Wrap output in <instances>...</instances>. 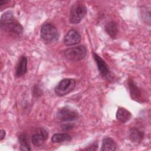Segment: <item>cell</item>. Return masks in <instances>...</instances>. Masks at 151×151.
I'll list each match as a JSON object with an SVG mask.
<instances>
[{
    "label": "cell",
    "instance_id": "obj_6",
    "mask_svg": "<svg viewBox=\"0 0 151 151\" xmlns=\"http://www.w3.org/2000/svg\"><path fill=\"white\" fill-rule=\"evenodd\" d=\"M56 116L62 122H70L76 120L78 117V113L73 109L64 107L58 110Z\"/></svg>",
    "mask_w": 151,
    "mask_h": 151
},
{
    "label": "cell",
    "instance_id": "obj_16",
    "mask_svg": "<svg viewBox=\"0 0 151 151\" xmlns=\"http://www.w3.org/2000/svg\"><path fill=\"white\" fill-rule=\"evenodd\" d=\"M129 87L132 98L138 100L140 97V92L132 80H129Z\"/></svg>",
    "mask_w": 151,
    "mask_h": 151
},
{
    "label": "cell",
    "instance_id": "obj_1",
    "mask_svg": "<svg viewBox=\"0 0 151 151\" xmlns=\"http://www.w3.org/2000/svg\"><path fill=\"white\" fill-rule=\"evenodd\" d=\"M1 28L14 37H19L23 32L22 26L15 19L12 14L6 12L1 18Z\"/></svg>",
    "mask_w": 151,
    "mask_h": 151
},
{
    "label": "cell",
    "instance_id": "obj_17",
    "mask_svg": "<svg viewBox=\"0 0 151 151\" xmlns=\"http://www.w3.org/2000/svg\"><path fill=\"white\" fill-rule=\"evenodd\" d=\"M19 141L20 143V150H31V147L27 140V138L25 134H22L19 136Z\"/></svg>",
    "mask_w": 151,
    "mask_h": 151
},
{
    "label": "cell",
    "instance_id": "obj_18",
    "mask_svg": "<svg viewBox=\"0 0 151 151\" xmlns=\"http://www.w3.org/2000/svg\"><path fill=\"white\" fill-rule=\"evenodd\" d=\"M74 127V125L71 123H67V124H64L61 126V128L64 130H69Z\"/></svg>",
    "mask_w": 151,
    "mask_h": 151
},
{
    "label": "cell",
    "instance_id": "obj_2",
    "mask_svg": "<svg viewBox=\"0 0 151 151\" xmlns=\"http://www.w3.org/2000/svg\"><path fill=\"white\" fill-rule=\"evenodd\" d=\"M87 12L86 6L80 3L74 4L70 12V22L72 24H77L80 22Z\"/></svg>",
    "mask_w": 151,
    "mask_h": 151
},
{
    "label": "cell",
    "instance_id": "obj_13",
    "mask_svg": "<svg viewBox=\"0 0 151 151\" xmlns=\"http://www.w3.org/2000/svg\"><path fill=\"white\" fill-rule=\"evenodd\" d=\"M116 142L110 137H106L103 139L101 150L113 151L116 149Z\"/></svg>",
    "mask_w": 151,
    "mask_h": 151
},
{
    "label": "cell",
    "instance_id": "obj_20",
    "mask_svg": "<svg viewBox=\"0 0 151 151\" xmlns=\"http://www.w3.org/2000/svg\"><path fill=\"white\" fill-rule=\"evenodd\" d=\"M8 2H9L8 1H2V0H1V1H0V5H2L3 4H6V3Z\"/></svg>",
    "mask_w": 151,
    "mask_h": 151
},
{
    "label": "cell",
    "instance_id": "obj_19",
    "mask_svg": "<svg viewBox=\"0 0 151 151\" xmlns=\"http://www.w3.org/2000/svg\"><path fill=\"white\" fill-rule=\"evenodd\" d=\"M5 136V132L4 130H1L0 131V140H2Z\"/></svg>",
    "mask_w": 151,
    "mask_h": 151
},
{
    "label": "cell",
    "instance_id": "obj_8",
    "mask_svg": "<svg viewBox=\"0 0 151 151\" xmlns=\"http://www.w3.org/2000/svg\"><path fill=\"white\" fill-rule=\"evenodd\" d=\"M48 138V133L43 128H39L37 130L31 137V141L33 145L37 147L42 146L44 142Z\"/></svg>",
    "mask_w": 151,
    "mask_h": 151
},
{
    "label": "cell",
    "instance_id": "obj_14",
    "mask_svg": "<svg viewBox=\"0 0 151 151\" xmlns=\"http://www.w3.org/2000/svg\"><path fill=\"white\" fill-rule=\"evenodd\" d=\"M105 30L106 32L112 38H115L117 37L118 29L117 25L114 21H111L107 23L105 26Z\"/></svg>",
    "mask_w": 151,
    "mask_h": 151
},
{
    "label": "cell",
    "instance_id": "obj_10",
    "mask_svg": "<svg viewBox=\"0 0 151 151\" xmlns=\"http://www.w3.org/2000/svg\"><path fill=\"white\" fill-rule=\"evenodd\" d=\"M94 58L97 64L98 70L103 76H106L109 72V69L106 62L97 54L93 53Z\"/></svg>",
    "mask_w": 151,
    "mask_h": 151
},
{
    "label": "cell",
    "instance_id": "obj_5",
    "mask_svg": "<svg viewBox=\"0 0 151 151\" xmlns=\"http://www.w3.org/2000/svg\"><path fill=\"white\" fill-rule=\"evenodd\" d=\"M87 54V50L83 45L73 47L66 50L64 52L65 57L73 61H78L83 59Z\"/></svg>",
    "mask_w": 151,
    "mask_h": 151
},
{
    "label": "cell",
    "instance_id": "obj_3",
    "mask_svg": "<svg viewBox=\"0 0 151 151\" xmlns=\"http://www.w3.org/2000/svg\"><path fill=\"white\" fill-rule=\"evenodd\" d=\"M40 35L41 38L47 42L55 41L59 37V34L55 27L49 23L44 24L41 27Z\"/></svg>",
    "mask_w": 151,
    "mask_h": 151
},
{
    "label": "cell",
    "instance_id": "obj_9",
    "mask_svg": "<svg viewBox=\"0 0 151 151\" xmlns=\"http://www.w3.org/2000/svg\"><path fill=\"white\" fill-rule=\"evenodd\" d=\"M27 70V59L25 56H22L16 66L15 75L17 77L24 76Z\"/></svg>",
    "mask_w": 151,
    "mask_h": 151
},
{
    "label": "cell",
    "instance_id": "obj_15",
    "mask_svg": "<svg viewBox=\"0 0 151 151\" xmlns=\"http://www.w3.org/2000/svg\"><path fill=\"white\" fill-rule=\"evenodd\" d=\"M71 139V136L67 133H56L52 136L51 142L52 143H61L70 141Z\"/></svg>",
    "mask_w": 151,
    "mask_h": 151
},
{
    "label": "cell",
    "instance_id": "obj_4",
    "mask_svg": "<svg viewBox=\"0 0 151 151\" xmlns=\"http://www.w3.org/2000/svg\"><path fill=\"white\" fill-rule=\"evenodd\" d=\"M76 81L72 78H65L61 80L55 86L54 91L58 96H64L67 95L76 87Z\"/></svg>",
    "mask_w": 151,
    "mask_h": 151
},
{
    "label": "cell",
    "instance_id": "obj_11",
    "mask_svg": "<svg viewBox=\"0 0 151 151\" xmlns=\"http://www.w3.org/2000/svg\"><path fill=\"white\" fill-rule=\"evenodd\" d=\"M131 113L126 109L120 107L116 113V119L122 123L127 122L131 117Z\"/></svg>",
    "mask_w": 151,
    "mask_h": 151
},
{
    "label": "cell",
    "instance_id": "obj_7",
    "mask_svg": "<svg viewBox=\"0 0 151 151\" xmlns=\"http://www.w3.org/2000/svg\"><path fill=\"white\" fill-rule=\"evenodd\" d=\"M81 41V36L79 32L74 29H70L64 38V44L67 46L74 45Z\"/></svg>",
    "mask_w": 151,
    "mask_h": 151
},
{
    "label": "cell",
    "instance_id": "obj_12",
    "mask_svg": "<svg viewBox=\"0 0 151 151\" xmlns=\"http://www.w3.org/2000/svg\"><path fill=\"white\" fill-rule=\"evenodd\" d=\"M144 137V133L136 128H133L130 131L129 138L131 141L135 143H140Z\"/></svg>",
    "mask_w": 151,
    "mask_h": 151
}]
</instances>
